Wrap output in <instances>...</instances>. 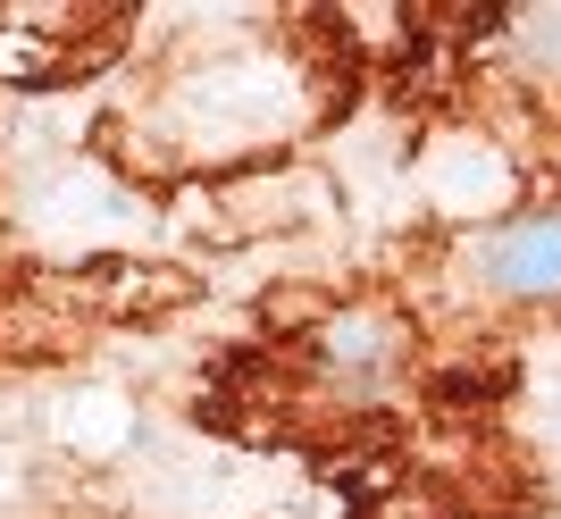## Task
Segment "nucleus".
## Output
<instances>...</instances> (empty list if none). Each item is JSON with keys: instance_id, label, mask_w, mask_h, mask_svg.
Instances as JSON below:
<instances>
[{"instance_id": "1", "label": "nucleus", "mask_w": 561, "mask_h": 519, "mask_svg": "<svg viewBox=\"0 0 561 519\" xmlns=\"http://www.w3.org/2000/svg\"><path fill=\"white\" fill-rule=\"evenodd\" d=\"M478 277L503 302H561V210H528L478 235Z\"/></svg>"}]
</instances>
